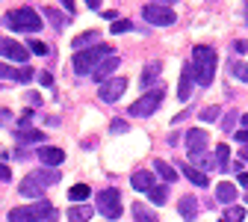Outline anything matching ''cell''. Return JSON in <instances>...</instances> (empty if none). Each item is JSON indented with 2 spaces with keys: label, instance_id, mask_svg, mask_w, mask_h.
Here are the masks:
<instances>
[{
  "label": "cell",
  "instance_id": "cell-1",
  "mask_svg": "<svg viewBox=\"0 0 248 222\" xmlns=\"http://www.w3.org/2000/svg\"><path fill=\"white\" fill-rule=\"evenodd\" d=\"M216 66H219V56L213 48L207 45H195L192 48V77L198 86H210L216 77Z\"/></svg>",
  "mask_w": 248,
  "mask_h": 222
},
{
  "label": "cell",
  "instance_id": "cell-2",
  "mask_svg": "<svg viewBox=\"0 0 248 222\" xmlns=\"http://www.w3.org/2000/svg\"><path fill=\"white\" fill-rule=\"evenodd\" d=\"M59 184V172L53 166H45V169H36V172H30L21 187H18V193L27 196V199H42L45 196V187H53Z\"/></svg>",
  "mask_w": 248,
  "mask_h": 222
},
{
  "label": "cell",
  "instance_id": "cell-3",
  "mask_svg": "<svg viewBox=\"0 0 248 222\" xmlns=\"http://www.w3.org/2000/svg\"><path fill=\"white\" fill-rule=\"evenodd\" d=\"M107 56H112V48L109 45H95V48H89V51H77L74 59H71V66H74L77 74L92 77V71H95Z\"/></svg>",
  "mask_w": 248,
  "mask_h": 222
},
{
  "label": "cell",
  "instance_id": "cell-4",
  "mask_svg": "<svg viewBox=\"0 0 248 222\" xmlns=\"http://www.w3.org/2000/svg\"><path fill=\"white\" fill-rule=\"evenodd\" d=\"M3 27L15 30V33H39V30H42V15L33 6H21V9L6 12Z\"/></svg>",
  "mask_w": 248,
  "mask_h": 222
},
{
  "label": "cell",
  "instance_id": "cell-5",
  "mask_svg": "<svg viewBox=\"0 0 248 222\" xmlns=\"http://www.w3.org/2000/svg\"><path fill=\"white\" fill-rule=\"evenodd\" d=\"M163 98H166V86L160 83V86L148 89L136 104H130V116H136V119H148V116H154V113H157V107L163 104Z\"/></svg>",
  "mask_w": 248,
  "mask_h": 222
},
{
  "label": "cell",
  "instance_id": "cell-6",
  "mask_svg": "<svg viewBox=\"0 0 248 222\" xmlns=\"http://www.w3.org/2000/svg\"><path fill=\"white\" fill-rule=\"evenodd\" d=\"M47 213H53V205H50L47 199H39L36 205L12 207V210H9V222H42Z\"/></svg>",
  "mask_w": 248,
  "mask_h": 222
},
{
  "label": "cell",
  "instance_id": "cell-7",
  "mask_svg": "<svg viewBox=\"0 0 248 222\" xmlns=\"http://www.w3.org/2000/svg\"><path fill=\"white\" fill-rule=\"evenodd\" d=\"M95 205H98L101 216H107V219H118L121 216V196H118V189H101V193L95 196Z\"/></svg>",
  "mask_w": 248,
  "mask_h": 222
},
{
  "label": "cell",
  "instance_id": "cell-8",
  "mask_svg": "<svg viewBox=\"0 0 248 222\" xmlns=\"http://www.w3.org/2000/svg\"><path fill=\"white\" fill-rule=\"evenodd\" d=\"M142 18H145L148 24H154V27H171V24L177 21V15H174L169 6H160V3H145Z\"/></svg>",
  "mask_w": 248,
  "mask_h": 222
},
{
  "label": "cell",
  "instance_id": "cell-9",
  "mask_svg": "<svg viewBox=\"0 0 248 222\" xmlns=\"http://www.w3.org/2000/svg\"><path fill=\"white\" fill-rule=\"evenodd\" d=\"M124 89H127V80H124V77H112V80L101 83L98 98H101V101H107V104H112V101H118L121 95H124Z\"/></svg>",
  "mask_w": 248,
  "mask_h": 222
},
{
  "label": "cell",
  "instance_id": "cell-10",
  "mask_svg": "<svg viewBox=\"0 0 248 222\" xmlns=\"http://www.w3.org/2000/svg\"><path fill=\"white\" fill-rule=\"evenodd\" d=\"M186 151H189V157L192 154H204V148L210 145V134L204 131V128H192V131H186Z\"/></svg>",
  "mask_w": 248,
  "mask_h": 222
},
{
  "label": "cell",
  "instance_id": "cell-11",
  "mask_svg": "<svg viewBox=\"0 0 248 222\" xmlns=\"http://www.w3.org/2000/svg\"><path fill=\"white\" fill-rule=\"evenodd\" d=\"M0 56L3 59H12V62H27V56H30V51H27V45H21V42H12V39H0Z\"/></svg>",
  "mask_w": 248,
  "mask_h": 222
},
{
  "label": "cell",
  "instance_id": "cell-12",
  "mask_svg": "<svg viewBox=\"0 0 248 222\" xmlns=\"http://www.w3.org/2000/svg\"><path fill=\"white\" fill-rule=\"evenodd\" d=\"M33 74H39V71H33L30 66L12 68V66H6V62H0V80H12V83H30V80H33Z\"/></svg>",
  "mask_w": 248,
  "mask_h": 222
},
{
  "label": "cell",
  "instance_id": "cell-13",
  "mask_svg": "<svg viewBox=\"0 0 248 222\" xmlns=\"http://www.w3.org/2000/svg\"><path fill=\"white\" fill-rule=\"evenodd\" d=\"M192 83H195V77H192V62H183V68H180V83H177V101H189L192 98Z\"/></svg>",
  "mask_w": 248,
  "mask_h": 222
},
{
  "label": "cell",
  "instance_id": "cell-14",
  "mask_svg": "<svg viewBox=\"0 0 248 222\" xmlns=\"http://www.w3.org/2000/svg\"><path fill=\"white\" fill-rule=\"evenodd\" d=\"M115 71H118V56L112 53V56H107L101 66L92 71V80H98V83H107V80H112L115 77Z\"/></svg>",
  "mask_w": 248,
  "mask_h": 222
},
{
  "label": "cell",
  "instance_id": "cell-15",
  "mask_svg": "<svg viewBox=\"0 0 248 222\" xmlns=\"http://www.w3.org/2000/svg\"><path fill=\"white\" fill-rule=\"evenodd\" d=\"M160 71H163V62H160V59H151L148 66H145V71H142V77H139V86H142V89L160 86V83H157V80H160Z\"/></svg>",
  "mask_w": 248,
  "mask_h": 222
},
{
  "label": "cell",
  "instance_id": "cell-16",
  "mask_svg": "<svg viewBox=\"0 0 248 222\" xmlns=\"http://www.w3.org/2000/svg\"><path fill=\"white\" fill-rule=\"evenodd\" d=\"M39 160H42L45 166H59L62 160H65V151L56 148V145H42V148H39Z\"/></svg>",
  "mask_w": 248,
  "mask_h": 222
},
{
  "label": "cell",
  "instance_id": "cell-17",
  "mask_svg": "<svg viewBox=\"0 0 248 222\" xmlns=\"http://www.w3.org/2000/svg\"><path fill=\"white\" fill-rule=\"evenodd\" d=\"M130 187L136 189V193H151V187H154V175L148 169H139L130 175Z\"/></svg>",
  "mask_w": 248,
  "mask_h": 222
},
{
  "label": "cell",
  "instance_id": "cell-18",
  "mask_svg": "<svg viewBox=\"0 0 248 222\" xmlns=\"http://www.w3.org/2000/svg\"><path fill=\"white\" fill-rule=\"evenodd\" d=\"M95 45H101V36L95 33V30H86V33L74 36V42H71L74 51H86V48H95Z\"/></svg>",
  "mask_w": 248,
  "mask_h": 222
},
{
  "label": "cell",
  "instance_id": "cell-19",
  "mask_svg": "<svg viewBox=\"0 0 248 222\" xmlns=\"http://www.w3.org/2000/svg\"><path fill=\"white\" fill-rule=\"evenodd\" d=\"M177 210H180V216H183L186 222H192V219L198 216V199H195V196H183L180 205H177Z\"/></svg>",
  "mask_w": 248,
  "mask_h": 222
},
{
  "label": "cell",
  "instance_id": "cell-20",
  "mask_svg": "<svg viewBox=\"0 0 248 222\" xmlns=\"http://www.w3.org/2000/svg\"><path fill=\"white\" fill-rule=\"evenodd\" d=\"M216 169L219 172H231V145H216Z\"/></svg>",
  "mask_w": 248,
  "mask_h": 222
},
{
  "label": "cell",
  "instance_id": "cell-21",
  "mask_svg": "<svg viewBox=\"0 0 248 222\" xmlns=\"http://www.w3.org/2000/svg\"><path fill=\"white\" fill-rule=\"evenodd\" d=\"M216 199H219L222 205H233V199H236V187H233L231 181H222L219 187H216Z\"/></svg>",
  "mask_w": 248,
  "mask_h": 222
},
{
  "label": "cell",
  "instance_id": "cell-22",
  "mask_svg": "<svg viewBox=\"0 0 248 222\" xmlns=\"http://www.w3.org/2000/svg\"><path fill=\"white\" fill-rule=\"evenodd\" d=\"M133 219H136V222H160V219H157V213H154L151 207H145L142 202H136V205H133Z\"/></svg>",
  "mask_w": 248,
  "mask_h": 222
},
{
  "label": "cell",
  "instance_id": "cell-23",
  "mask_svg": "<svg viewBox=\"0 0 248 222\" xmlns=\"http://www.w3.org/2000/svg\"><path fill=\"white\" fill-rule=\"evenodd\" d=\"M89 216H92V207H89V205H74V207H68V222H89Z\"/></svg>",
  "mask_w": 248,
  "mask_h": 222
},
{
  "label": "cell",
  "instance_id": "cell-24",
  "mask_svg": "<svg viewBox=\"0 0 248 222\" xmlns=\"http://www.w3.org/2000/svg\"><path fill=\"white\" fill-rule=\"evenodd\" d=\"M18 142H21V145H30V142H45V131L24 128V131H18Z\"/></svg>",
  "mask_w": 248,
  "mask_h": 222
},
{
  "label": "cell",
  "instance_id": "cell-25",
  "mask_svg": "<svg viewBox=\"0 0 248 222\" xmlns=\"http://www.w3.org/2000/svg\"><path fill=\"white\" fill-rule=\"evenodd\" d=\"M183 175L189 178L195 187H207L210 184V178H207V172H201V169H195V166H183Z\"/></svg>",
  "mask_w": 248,
  "mask_h": 222
},
{
  "label": "cell",
  "instance_id": "cell-26",
  "mask_svg": "<svg viewBox=\"0 0 248 222\" xmlns=\"http://www.w3.org/2000/svg\"><path fill=\"white\" fill-rule=\"evenodd\" d=\"M154 169H157V175H160L166 184H174V181H177V172H174L166 160H154Z\"/></svg>",
  "mask_w": 248,
  "mask_h": 222
},
{
  "label": "cell",
  "instance_id": "cell-27",
  "mask_svg": "<svg viewBox=\"0 0 248 222\" xmlns=\"http://www.w3.org/2000/svg\"><path fill=\"white\" fill-rule=\"evenodd\" d=\"M231 77H233V80H239V83H248V62L231 59Z\"/></svg>",
  "mask_w": 248,
  "mask_h": 222
},
{
  "label": "cell",
  "instance_id": "cell-28",
  "mask_svg": "<svg viewBox=\"0 0 248 222\" xmlns=\"http://www.w3.org/2000/svg\"><path fill=\"white\" fill-rule=\"evenodd\" d=\"M148 199H151L154 205H166V202H169V187L154 184V187H151V193H148Z\"/></svg>",
  "mask_w": 248,
  "mask_h": 222
},
{
  "label": "cell",
  "instance_id": "cell-29",
  "mask_svg": "<svg viewBox=\"0 0 248 222\" xmlns=\"http://www.w3.org/2000/svg\"><path fill=\"white\" fill-rule=\"evenodd\" d=\"M89 196H92V189H89L86 184H74V187L68 189V199H71V202H86Z\"/></svg>",
  "mask_w": 248,
  "mask_h": 222
},
{
  "label": "cell",
  "instance_id": "cell-30",
  "mask_svg": "<svg viewBox=\"0 0 248 222\" xmlns=\"http://www.w3.org/2000/svg\"><path fill=\"white\" fill-rule=\"evenodd\" d=\"M45 18H47L56 30H62V27L68 24V18H71V15H62V12H56V9H45Z\"/></svg>",
  "mask_w": 248,
  "mask_h": 222
},
{
  "label": "cell",
  "instance_id": "cell-31",
  "mask_svg": "<svg viewBox=\"0 0 248 222\" xmlns=\"http://www.w3.org/2000/svg\"><path fill=\"white\" fill-rule=\"evenodd\" d=\"M219 222H245V210L242 207H228Z\"/></svg>",
  "mask_w": 248,
  "mask_h": 222
},
{
  "label": "cell",
  "instance_id": "cell-32",
  "mask_svg": "<svg viewBox=\"0 0 248 222\" xmlns=\"http://www.w3.org/2000/svg\"><path fill=\"white\" fill-rule=\"evenodd\" d=\"M27 51H30V53H39V56H50V48H47L45 42H39V39H30V42H27Z\"/></svg>",
  "mask_w": 248,
  "mask_h": 222
},
{
  "label": "cell",
  "instance_id": "cell-33",
  "mask_svg": "<svg viewBox=\"0 0 248 222\" xmlns=\"http://www.w3.org/2000/svg\"><path fill=\"white\" fill-rule=\"evenodd\" d=\"M239 119H242V116H239L236 110H231V113L225 116V121H222V131H225V134H231V131L236 128V121H239Z\"/></svg>",
  "mask_w": 248,
  "mask_h": 222
},
{
  "label": "cell",
  "instance_id": "cell-34",
  "mask_svg": "<svg viewBox=\"0 0 248 222\" xmlns=\"http://www.w3.org/2000/svg\"><path fill=\"white\" fill-rule=\"evenodd\" d=\"M127 30H133V24H130L127 18H118V21H112V27H109V33L115 36V33H127Z\"/></svg>",
  "mask_w": 248,
  "mask_h": 222
},
{
  "label": "cell",
  "instance_id": "cell-35",
  "mask_svg": "<svg viewBox=\"0 0 248 222\" xmlns=\"http://www.w3.org/2000/svg\"><path fill=\"white\" fill-rule=\"evenodd\" d=\"M219 113H222L219 107H204V110H201V119H204V121H216V119H219Z\"/></svg>",
  "mask_w": 248,
  "mask_h": 222
},
{
  "label": "cell",
  "instance_id": "cell-36",
  "mask_svg": "<svg viewBox=\"0 0 248 222\" xmlns=\"http://www.w3.org/2000/svg\"><path fill=\"white\" fill-rule=\"evenodd\" d=\"M124 131H127V124H124V121H118V119L109 124V134H124Z\"/></svg>",
  "mask_w": 248,
  "mask_h": 222
},
{
  "label": "cell",
  "instance_id": "cell-37",
  "mask_svg": "<svg viewBox=\"0 0 248 222\" xmlns=\"http://www.w3.org/2000/svg\"><path fill=\"white\" fill-rule=\"evenodd\" d=\"M36 77H39V83H42V86H53V77H50L47 71H39Z\"/></svg>",
  "mask_w": 248,
  "mask_h": 222
},
{
  "label": "cell",
  "instance_id": "cell-38",
  "mask_svg": "<svg viewBox=\"0 0 248 222\" xmlns=\"http://www.w3.org/2000/svg\"><path fill=\"white\" fill-rule=\"evenodd\" d=\"M233 139H236V142H242V145H248V128L236 131V134H233Z\"/></svg>",
  "mask_w": 248,
  "mask_h": 222
},
{
  "label": "cell",
  "instance_id": "cell-39",
  "mask_svg": "<svg viewBox=\"0 0 248 222\" xmlns=\"http://www.w3.org/2000/svg\"><path fill=\"white\" fill-rule=\"evenodd\" d=\"M0 181H12V172H9L6 163H0Z\"/></svg>",
  "mask_w": 248,
  "mask_h": 222
},
{
  "label": "cell",
  "instance_id": "cell-40",
  "mask_svg": "<svg viewBox=\"0 0 248 222\" xmlns=\"http://www.w3.org/2000/svg\"><path fill=\"white\" fill-rule=\"evenodd\" d=\"M59 3L65 6V12H68V15H74V0H59Z\"/></svg>",
  "mask_w": 248,
  "mask_h": 222
},
{
  "label": "cell",
  "instance_id": "cell-41",
  "mask_svg": "<svg viewBox=\"0 0 248 222\" xmlns=\"http://www.w3.org/2000/svg\"><path fill=\"white\" fill-rule=\"evenodd\" d=\"M233 48H236V53H248V42H236Z\"/></svg>",
  "mask_w": 248,
  "mask_h": 222
},
{
  "label": "cell",
  "instance_id": "cell-42",
  "mask_svg": "<svg viewBox=\"0 0 248 222\" xmlns=\"http://www.w3.org/2000/svg\"><path fill=\"white\" fill-rule=\"evenodd\" d=\"M9 119H12V116H9V110H0V124H6Z\"/></svg>",
  "mask_w": 248,
  "mask_h": 222
},
{
  "label": "cell",
  "instance_id": "cell-43",
  "mask_svg": "<svg viewBox=\"0 0 248 222\" xmlns=\"http://www.w3.org/2000/svg\"><path fill=\"white\" fill-rule=\"evenodd\" d=\"M239 184H242V187L248 189V172H239Z\"/></svg>",
  "mask_w": 248,
  "mask_h": 222
},
{
  "label": "cell",
  "instance_id": "cell-44",
  "mask_svg": "<svg viewBox=\"0 0 248 222\" xmlns=\"http://www.w3.org/2000/svg\"><path fill=\"white\" fill-rule=\"evenodd\" d=\"M89 3V9H101V0H86Z\"/></svg>",
  "mask_w": 248,
  "mask_h": 222
},
{
  "label": "cell",
  "instance_id": "cell-45",
  "mask_svg": "<svg viewBox=\"0 0 248 222\" xmlns=\"http://www.w3.org/2000/svg\"><path fill=\"white\" fill-rule=\"evenodd\" d=\"M42 222H56V210H53V213H47V216H45Z\"/></svg>",
  "mask_w": 248,
  "mask_h": 222
},
{
  "label": "cell",
  "instance_id": "cell-46",
  "mask_svg": "<svg viewBox=\"0 0 248 222\" xmlns=\"http://www.w3.org/2000/svg\"><path fill=\"white\" fill-rule=\"evenodd\" d=\"M154 3H160V6H171L174 0H154Z\"/></svg>",
  "mask_w": 248,
  "mask_h": 222
},
{
  "label": "cell",
  "instance_id": "cell-47",
  "mask_svg": "<svg viewBox=\"0 0 248 222\" xmlns=\"http://www.w3.org/2000/svg\"><path fill=\"white\" fill-rule=\"evenodd\" d=\"M239 121H242V128H248V116H242V119H239Z\"/></svg>",
  "mask_w": 248,
  "mask_h": 222
},
{
  "label": "cell",
  "instance_id": "cell-48",
  "mask_svg": "<svg viewBox=\"0 0 248 222\" xmlns=\"http://www.w3.org/2000/svg\"><path fill=\"white\" fill-rule=\"evenodd\" d=\"M245 24H248V0H245Z\"/></svg>",
  "mask_w": 248,
  "mask_h": 222
},
{
  "label": "cell",
  "instance_id": "cell-49",
  "mask_svg": "<svg viewBox=\"0 0 248 222\" xmlns=\"http://www.w3.org/2000/svg\"><path fill=\"white\" fill-rule=\"evenodd\" d=\"M245 202H248V193H245Z\"/></svg>",
  "mask_w": 248,
  "mask_h": 222
}]
</instances>
